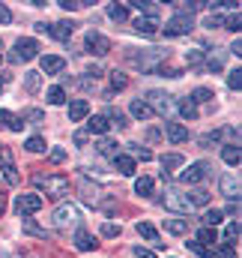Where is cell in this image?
Returning a JSON list of instances; mask_svg holds the SVG:
<instances>
[{"label": "cell", "instance_id": "obj_64", "mask_svg": "<svg viewBox=\"0 0 242 258\" xmlns=\"http://www.w3.org/2000/svg\"><path fill=\"white\" fill-rule=\"evenodd\" d=\"M0 60H3V54H0Z\"/></svg>", "mask_w": 242, "mask_h": 258}, {"label": "cell", "instance_id": "obj_55", "mask_svg": "<svg viewBox=\"0 0 242 258\" xmlns=\"http://www.w3.org/2000/svg\"><path fill=\"white\" fill-rule=\"evenodd\" d=\"M60 6L66 9V12H75V9H81L84 3H75V0H60Z\"/></svg>", "mask_w": 242, "mask_h": 258}, {"label": "cell", "instance_id": "obj_53", "mask_svg": "<svg viewBox=\"0 0 242 258\" xmlns=\"http://www.w3.org/2000/svg\"><path fill=\"white\" fill-rule=\"evenodd\" d=\"M200 69H206V72H218V69H221V60H218V57H212V54H209V57H206V60H203V66H200Z\"/></svg>", "mask_w": 242, "mask_h": 258}, {"label": "cell", "instance_id": "obj_19", "mask_svg": "<svg viewBox=\"0 0 242 258\" xmlns=\"http://www.w3.org/2000/svg\"><path fill=\"white\" fill-rule=\"evenodd\" d=\"M99 243H96V237L87 231V228H78L75 231V249H81V252H90V249H96Z\"/></svg>", "mask_w": 242, "mask_h": 258}, {"label": "cell", "instance_id": "obj_11", "mask_svg": "<svg viewBox=\"0 0 242 258\" xmlns=\"http://www.w3.org/2000/svg\"><path fill=\"white\" fill-rule=\"evenodd\" d=\"M0 171H3V177H6V183L9 186H18V171H15V162H12V150L9 147H0Z\"/></svg>", "mask_w": 242, "mask_h": 258}, {"label": "cell", "instance_id": "obj_28", "mask_svg": "<svg viewBox=\"0 0 242 258\" xmlns=\"http://www.w3.org/2000/svg\"><path fill=\"white\" fill-rule=\"evenodd\" d=\"M197 243H200V246H209V249H212V246L218 243V234H215V228H206V225H203V228L197 231Z\"/></svg>", "mask_w": 242, "mask_h": 258}, {"label": "cell", "instance_id": "obj_22", "mask_svg": "<svg viewBox=\"0 0 242 258\" xmlns=\"http://www.w3.org/2000/svg\"><path fill=\"white\" fill-rule=\"evenodd\" d=\"M96 150H99L102 156H108V159H117V156H120V144L111 141V138H102V141L96 144Z\"/></svg>", "mask_w": 242, "mask_h": 258}, {"label": "cell", "instance_id": "obj_10", "mask_svg": "<svg viewBox=\"0 0 242 258\" xmlns=\"http://www.w3.org/2000/svg\"><path fill=\"white\" fill-rule=\"evenodd\" d=\"M191 30H194V18L191 15H180V12L165 24V36H185Z\"/></svg>", "mask_w": 242, "mask_h": 258}, {"label": "cell", "instance_id": "obj_36", "mask_svg": "<svg viewBox=\"0 0 242 258\" xmlns=\"http://www.w3.org/2000/svg\"><path fill=\"white\" fill-rule=\"evenodd\" d=\"M165 228H168L171 234H185V231H188V222H185V219H165Z\"/></svg>", "mask_w": 242, "mask_h": 258}, {"label": "cell", "instance_id": "obj_14", "mask_svg": "<svg viewBox=\"0 0 242 258\" xmlns=\"http://www.w3.org/2000/svg\"><path fill=\"white\" fill-rule=\"evenodd\" d=\"M90 114V102L87 99H72L69 102V123H78Z\"/></svg>", "mask_w": 242, "mask_h": 258}, {"label": "cell", "instance_id": "obj_21", "mask_svg": "<svg viewBox=\"0 0 242 258\" xmlns=\"http://www.w3.org/2000/svg\"><path fill=\"white\" fill-rule=\"evenodd\" d=\"M182 162H185V159H182L180 153H168V156H162V180H168V174H171L174 168H180Z\"/></svg>", "mask_w": 242, "mask_h": 258}, {"label": "cell", "instance_id": "obj_27", "mask_svg": "<svg viewBox=\"0 0 242 258\" xmlns=\"http://www.w3.org/2000/svg\"><path fill=\"white\" fill-rule=\"evenodd\" d=\"M105 120H108V126H117V129H126L129 126V120H126V114H123L120 108H108V114H105Z\"/></svg>", "mask_w": 242, "mask_h": 258}, {"label": "cell", "instance_id": "obj_13", "mask_svg": "<svg viewBox=\"0 0 242 258\" xmlns=\"http://www.w3.org/2000/svg\"><path fill=\"white\" fill-rule=\"evenodd\" d=\"M81 198H84V204L99 207V204H102V186H99V183H90V180L84 177V180H81Z\"/></svg>", "mask_w": 242, "mask_h": 258}, {"label": "cell", "instance_id": "obj_52", "mask_svg": "<svg viewBox=\"0 0 242 258\" xmlns=\"http://www.w3.org/2000/svg\"><path fill=\"white\" fill-rule=\"evenodd\" d=\"M102 237H120V225L105 222V225H102Z\"/></svg>", "mask_w": 242, "mask_h": 258}, {"label": "cell", "instance_id": "obj_9", "mask_svg": "<svg viewBox=\"0 0 242 258\" xmlns=\"http://www.w3.org/2000/svg\"><path fill=\"white\" fill-rule=\"evenodd\" d=\"M36 210H42V195L27 192V195H18V198H15V213H18L21 219H27V216L36 213Z\"/></svg>", "mask_w": 242, "mask_h": 258}, {"label": "cell", "instance_id": "obj_38", "mask_svg": "<svg viewBox=\"0 0 242 258\" xmlns=\"http://www.w3.org/2000/svg\"><path fill=\"white\" fill-rule=\"evenodd\" d=\"M224 243H230V246L239 243V222H230V225L224 228Z\"/></svg>", "mask_w": 242, "mask_h": 258}, {"label": "cell", "instance_id": "obj_20", "mask_svg": "<svg viewBox=\"0 0 242 258\" xmlns=\"http://www.w3.org/2000/svg\"><path fill=\"white\" fill-rule=\"evenodd\" d=\"M165 135H168L171 144H182V141H188V129L182 126V123H165Z\"/></svg>", "mask_w": 242, "mask_h": 258}, {"label": "cell", "instance_id": "obj_26", "mask_svg": "<svg viewBox=\"0 0 242 258\" xmlns=\"http://www.w3.org/2000/svg\"><path fill=\"white\" fill-rule=\"evenodd\" d=\"M108 129L111 126H108V120H105L102 114H93V117L87 120V132H93V135H105Z\"/></svg>", "mask_w": 242, "mask_h": 258}, {"label": "cell", "instance_id": "obj_35", "mask_svg": "<svg viewBox=\"0 0 242 258\" xmlns=\"http://www.w3.org/2000/svg\"><path fill=\"white\" fill-rule=\"evenodd\" d=\"M108 18H114V21H126V18H129V6L111 3V6H108Z\"/></svg>", "mask_w": 242, "mask_h": 258}, {"label": "cell", "instance_id": "obj_63", "mask_svg": "<svg viewBox=\"0 0 242 258\" xmlns=\"http://www.w3.org/2000/svg\"><path fill=\"white\" fill-rule=\"evenodd\" d=\"M0 48H3V42H0Z\"/></svg>", "mask_w": 242, "mask_h": 258}, {"label": "cell", "instance_id": "obj_5", "mask_svg": "<svg viewBox=\"0 0 242 258\" xmlns=\"http://www.w3.org/2000/svg\"><path fill=\"white\" fill-rule=\"evenodd\" d=\"M144 102L150 105V111H153V114H162V117L174 111V96H171V93H165V90H150Z\"/></svg>", "mask_w": 242, "mask_h": 258}, {"label": "cell", "instance_id": "obj_56", "mask_svg": "<svg viewBox=\"0 0 242 258\" xmlns=\"http://www.w3.org/2000/svg\"><path fill=\"white\" fill-rule=\"evenodd\" d=\"M63 159H66V150L63 147H54L51 150V162H63Z\"/></svg>", "mask_w": 242, "mask_h": 258}, {"label": "cell", "instance_id": "obj_4", "mask_svg": "<svg viewBox=\"0 0 242 258\" xmlns=\"http://www.w3.org/2000/svg\"><path fill=\"white\" fill-rule=\"evenodd\" d=\"M54 225L57 228H78V222H81V213H78V207L75 204H69V201H63L57 204V210H54Z\"/></svg>", "mask_w": 242, "mask_h": 258}, {"label": "cell", "instance_id": "obj_62", "mask_svg": "<svg viewBox=\"0 0 242 258\" xmlns=\"http://www.w3.org/2000/svg\"><path fill=\"white\" fill-rule=\"evenodd\" d=\"M18 258H33V255H27V252H18Z\"/></svg>", "mask_w": 242, "mask_h": 258}, {"label": "cell", "instance_id": "obj_44", "mask_svg": "<svg viewBox=\"0 0 242 258\" xmlns=\"http://www.w3.org/2000/svg\"><path fill=\"white\" fill-rule=\"evenodd\" d=\"M221 216H224L221 210H206V213H203V225H206V228H215V225L221 222Z\"/></svg>", "mask_w": 242, "mask_h": 258}, {"label": "cell", "instance_id": "obj_17", "mask_svg": "<svg viewBox=\"0 0 242 258\" xmlns=\"http://www.w3.org/2000/svg\"><path fill=\"white\" fill-rule=\"evenodd\" d=\"M39 66H42V72H45V75H60L63 69H66V60L57 57V54H45V57L39 60Z\"/></svg>", "mask_w": 242, "mask_h": 258}, {"label": "cell", "instance_id": "obj_15", "mask_svg": "<svg viewBox=\"0 0 242 258\" xmlns=\"http://www.w3.org/2000/svg\"><path fill=\"white\" fill-rule=\"evenodd\" d=\"M138 234H141V237H144L147 243H153L156 249H165V246H168V243H162V237H159V231H156V228H153L150 222H138Z\"/></svg>", "mask_w": 242, "mask_h": 258}, {"label": "cell", "instance_id": "obj_31", "mask_svg": "<svg viewBox=\"0 0 242 258\" xmlns=\"http://www.w3.org/2000/svg\"><path fill=\"white\" fill-rule=\"evenodd\" d=\"M39 84H42V75H39V72H24V90H27V93H36Z\"/></svg>", "mask_w": 242, "mask_h": 258}, {"label": "cell", "instance_id": "obj_3", "mask_svg": "<svg viewBox=\"0 0 242 258\" xmlns=\"http://www.w3.org/2000/svg\"><path fill=\"white\" fill-rule=\"evenodd\" d=\"M162 204L168 207V210H177V213H191L194 210V204H191V198H188V192H182V189H165V195H162Z\"/></svg>", "mask_w": 242, "mask_h": 258}, {"label": "cell", "instance_id": "obj_7", "mask_svg": "<svg viewBox=\"0 0 242 258\" xmlns=\"http://www.w3.org/2000/svg\"><path fill=\"white\" fill-rule=\"evenodd\" d=\"M36 54H39L36 39H18L15 48H12V54H9V60H12V63H27V60H33Z\"/></svg>", "mask_w": 242, "mask_h": 258}, {"label": "cell", "instance_id": "obj_25", "mask_svg": "<svg viewBox=\"0 0 242 258\" xmlns=\"http://www.w3.org/2000/svg\"><path fill=\"white\" fill-rule=\"evenodd\" d=\"M114 168H117V171H120L123 177H132V174H135V159H132V156H117V159H114Z\"/></svg>", "mask_w": 242, "mask_h": 258}, {"label": "cell", "instance_id": "obj_40", "mask_svg": "<svg viewBox=\"0 0 242 258\" xmlns=\"http://www.w3.org/2000/svg\"><path fill=\"white\" fill-rule=\"evenodd\" d=\"M132 6H135V9H141V12H144V18H156V15H159V6H156V3H141V0H135Z\"/></svg>", "mask_w": 242, "mask_h": 258}, {"label": "cell", "instance_id": "obj_45", "mask_svg": "<svg viewBox=\"0 0 242 258\" xmlns=\"http://www.w3.org/2000/svg\"><path fill=\"white\" fill-rule=\"evenodd\" d=\"M188 198H191V204H194V207L209 204V192H206V189H194V192H188Z\"/></svg>", "mask_w": 242, "mask_h": 258}, {"label": "cell", "instance_id": "obj_43", "mask_svg": "<svg viewBox=\"0 0 242 258\" xmlns=\"http://www.w3.org/2000/svg\"><path fill=\"white\" fill-rule=\"evenodd\" d=\"M24 147H27L30 153H42V150H45V138H42V135H33V138H27Z\"/></svg>", "mask_w": 242, "mask_h": 258}, {"label": "cell", "instance_id": "obj_47", "mask_svg": "<svg viewBox=\"0 0 242 258\" xmlns=\"http://www.w3.org/2000/svg\"><path fill=\"white\" fill-rule=\"evenodd\" d=\"M227 87H230V90H242V69L239 66L227 75Z\"/></svg>", "mask_w": 242, "mask_h": 258}, {"label": "cell", "instance_id": "obj_37", "mask_svg": "<svg viewBox=\"0 0 242 258\" xmlns=\"http://www.w3.org/2000/svg\"><path fill=\"white\" fill-rule=\"evenodd\" d=\"M21 225H24V231H27V234H36V237H42V240H48V237H51V234H48L45 228H39V225H36L33 219H24Z\"/></svg>", "mask_w": 242, "mask_h": 258}, {"label": "cell", "instance_id": "obj_59", "mask_svg": "<svg viewBox=\"0 0 242 258\" xmlns=\"http://www.w3.org/2000/svg\"><path fill=\"white\" fill-rule=\"evenodd\" d=\"M230 54H236V57H242V39H239V36L233 39V45H230Z\"/></svg>", "mask_w": 242, "mask_h": 258}, {"label": "cell", "instance_id": "obj_60", "mask_svg": "<svg viewBox=\"0 0 242 258\" xmlns=\"http://www.w3.org/2000/svg\"><path fill=\"white\" fill-rule=\"evenodd\" d=\"M6 81H9V75H3V78H0V93H3V87H6Z\"/></svg>", "mask_w": 242, "mask_h": 258}, {"label": "cell", "instance_id": "obj_32", "mask_svg": "<svg viewBox=\"0 0 242 258\" xmlns=\"http://www.w3.org/2000/svg\"><path fill=\"white\" fill-rule=\"evenodd\" d=\"M188 99H191L194 105H197V102H212V99H215V93H212L209 87H197V90H194V93H191Z\"/></svg>", "mask_w": 242, "mask_h": 258}, {"label": "cell", "instance_id": "obj_24", "mask_svg": "<svg viewBox=\"0 0 242 258\" xmlns=\"http://www.w3.org/2000/svg\"><path fill=\"white\" fill-rule=\"evenodd\" d=\"M129 111H132V117H135V120H150V117H153V111H150V105H147L144 99H135Z\"/></svg>", "mask_w": 242, "mask_h": 258}, {"label": "cell", "instance_id": "obj_16", "mask_svg": "<svg viewBox=\"0 0 242 258\" xmlns=\"http://www.w3.org/2000/svg\"><path fill=\"white\" fill-rule=\"evenodd\" d=\"M218 186H221V195H224L227 201H239V180H236L233 174H224Z\"/></svg>", "mask_w": 242, "mask_h": 258}, {"label": "cell", "instance_id": "obj_18", "mask_svg": "<svg viewBox=\"0 0 242 258\" xmlns=\"http://www.w3.org/2000/svg\"><path fill=\"white\" fill-rule=\"evenodd\" d=\"M132 27H135V33H144V36H156L159 33V21L156 18H144V15H138Z\"/></svg>", "mask_w": 242, "mask_h": 258}, {"label": "cell", "instance_id": "obj_8", "mask_svg": "<svg viewBox=\"0 0 242 258\" xmlns=\"http://www.w3.org/2000/svg\"><path fill=\"white\" fill-rule=\"evenodd\" d=\"M209 162H194V165H188L185 171L180 174V183L182 186H194V183H203L206 177H209Z\"/></svg>", "mask_w": 242, "mask_h": 258}, {"label": "cell", "instance_id": "obj_57", "mask_svg": "<svg viewBox=\"0 0 242 258\" xmlns=\"http://www.w3.org/2000/svg\"><path fill=\"white\" fill-rule=\"evenodd\" d=\"M9 21H12V12H9L3 3H0V24H9Z\"/></svg>", "mask_w": 242, "mask_h": 258}, {"label": "cell", "instance_id": "obj_46", "mask_svg": "<svg viewBox=\"0 0 242 258\" xmlns=\"http://www.w3.org/2000/svg\"><path fill=\"white\" fill-rule=\"evenodd\" d=\"M126 84H129V78L114 69V72H111V90H126Z\"/></svg>", "mask_w": 242, "mask_h": 258}, {"label": "cell", "instance_id": "obj_61", "mask_svg": "<svg viewBox=\"0 0 242 258\" xmlns=\"http://www.w3.org/2000/svg\"><path fill=\"white\" fill-rule=\"evenodd\" d=\"M3 207H6V195L0 192V213H3Z\"/></svg>", "mask_w": 242, "mask_h": 258}, {"label": "cell", "instance_id": "obj_51", "mask_svg": "<svg viewBox=\"0 0 242 258\" xmlns=\"http://www.w3.org/2000/svg\"><path fill=\"white\" fill-rule=\"evenodd\" d=\"M185 246H191V252H197L200 258H212V249H206V246H200L197 240H191V243H185Z\"/></svg>", "mask_w": 242, "mask_h": 258}, {"label": "cell", "instance_id": "obj_54", "mask_svg": "<svg viewBox=\"0 0 242 258\" xmlns=\"http://www.w3.org/2000/svg\"><path fill=\"white\" fill-rule=\"evenodd\" d=\"M72 141H75V144H78V147H84V144H87V141H90V135H87V132H84V129H78V132H75V135H72Z\"/></svg>", "mask_w": 242, "mask_h": 258}, {"label": "cell", "instance_id": "obj_41", "mask_svg": "<svg viewBox=\"0 0 242 258\" xmlns=\"http://www.w3.org/2000/svg\"><path fill=\"white\" fill-rule=\"evenodd\" d=\"M48 102H51V105H63V102H66V90H63L60 84H54V87L48 90Z\"/></svg>", "mask_w": 242, "mask_h": 258}, {"label": "cell", "instance_id": "obj_23", "mask_svg": "<svg viewBox=\"0 0 242 258\" xmlns=\"http://www.w3.org/2000/svg\"><path fill=\"white\" fill-rule=\"evenodd\" d=\"M221 159H224L227 165H239L242 162L239 144H224V147H221Z\"/></svg>", "mask_w": 242, "mask_h": 258}, {"label": "cell", "instance_id": "obj_6", "mask_svg": "<svg viewBox=\"0 0 242 258\" xmlns=\"http://www.w3.org/2000/svg\"><path fill=\"white\" fill-rule=\"evenodd\" d=\"M33 27H36V33H48V36H54V39H60V42H69V36H72V30H75L72 21H54V24L39 21V24H33Z\"/></svg>", "mask_w": 242, "mask_h": 258}, {"label": "cell", "instance_id": "obj_48", "mask_svg": "<svg viewBox=\"0 0 242 258\" xmlns=\"http://www.w3.org/2000/svg\"><path fill=\"white\" fill-rule=\"evenodd\" d=\"M239 24H242L239 12H230V15H224V27H227V30H236V33H239Z\"/></svg>", "mask_w": 242, "mask_h": 258}, {"label": "cell", "instance_id": "obj_33", "mask_svg": "<svg viewBox=\"0 0 242 258\" xmlns=\"http://www.w3.org/2000/svg\"><path fill=\"white\" fill-rule=\"evenodd\" d=\"M21 120H27V123H33V126H39V123H45V111L30 108V111H24V114H21ZM27 123H24V126H27Z\"/></svg>", "mask_w": 242, "mask_h": 258}, {"label": "cell", "instance_id": "obj_34", "mask_svg": "<svg viewBox=\"0 0 242 258\" xmlns=\"http://www.w3.org/2000/svg\"><path fill=\"white\" fill-rule=\"evenodd\" d=\"M180 114L185 117V120H194V117H197V105H194L188 96H185V99L180 102Z\"/></svg>", "mask_w": 242, "mask_h": 258}, {"label": "cell", "instance_id": "obj_1", "mask_svg": "<svg viewBox=\"0 0 242 258\" xmlns=\"http://www.w3.org/2000/svg\"><path fill=\"white\" fill-rule=\"evenodd\" d=\"M129 60L138 66L141 72H156L159 66L168 60V48H147L141 54H129Z\"/></svg>", "mask_w": 242, "mask_h": 258}, {"label": "cell", "instance_id": "obj_42", "mask_svg": "<svg viewBox=\"0 0 242 258\" xmlns=\"http://www.w3.org/2000/svg\"><path fill=\"white\" fill-rule=\"evenodd\" d=\"M218 141H221V132H218V129H215V132H206V135L197 138L200 147H212V144H218Z\"/></svg>", "mask_w": 242, "mask_h": 258}, {"label": "cell", "instance_id": "obj_58", "mask_svg": "<svg viewBox=\"0 0 242 258\" xmlns=\"http://www.w3.org/2000/svg\"><path fill=\"white\" fill-rule=\"evenodd\" d=\"M132 255H135V258H156L150 249H144V246H135V252H132Z\"/></svg>", "mask_w": 242, "mask_h": 258}, {"label": "cell", "instance_id": "obj_39", "mask_svg": "<svg viewBox=\"0 0 242 258\" xmlns=\"http://www.w3.org/2000/svg\"><path fill=\"white\" fill-rule=\"evenodd\" d=\"M203 60H206V54H203L200 48H191V51H185V63H188V66H203Z\"/></svg>", "mask_w": 242, "mask_h": 258}, {"label": "cell", "instance_id": "obj_2", "mask_svg": "<svg viewBox=\"0 0 242 258\" xmlns=\"http://www.w3.org/2000/svg\"><path fill=\"white\" fill-rule=\"evenodd\" d=\"M36 186L48 195V198H63V195H69V177L66 174H45V177L39 174L36 177Z\"/></svg>", "mask_w": 242, "mask_h": 258}, {"label": "cell", "instance_id": "obj_30", "mask_svg": "<svg viewBox=\"0 0 242 258\" xmlns=\"http://www.w3.org/2000/svg\"><path fill=\"white\" fill-rule=\"evenodd\" d=\"M135 195L150 198V195H153V177H138V180H135Z\"/></svg>", "mask_w": 242, "mask_h": 258}, {"label": "cell", "instance_id": "obj_12", "mask_svg": "<svg viewBox=\"0 0 242 258\" xmlns=\"http://www.w3.org/2000/svg\"><path fill=\"white\" fill-rule=\"evenodd\" d=\"M84 42H87V48H90L93 54H99V57H105V54L111 51V39H108V36H102L99 30H90Z\"/></svg>", "mask_w": 242, "mask_h": 258}, {"label": "cell", "instance_id": "obj_49", "mask_svg": "<svg viewBox=\"0 0 242 258\" xmlns=\"http://www.w3.org/2000/svg\"><path fill=\"white\" fill-rule=\"evenodd\" d=\"M129 147H132L135 156H141V162H150V159H153V150H147V147H141V144H129Z\"/></svg>", "mask_w": 242, "mask_h": 258}, {"label": "cell", "instance_id": "obj_50", "mask_svg": "<svg viewBox=\"0 0 242 258\" xmlns=\"http://www.w3.org/2000/svg\"><path fill=\"white\" fill-rule=\"evenodd\" d=\"M218 258H236V249L224 240H218Z\"/></svg>", "mask_w": 242, "mask_h": 258}, {"label": "cell", "instance_id": "obj_29", "mask_svg": "<svg viewBox=\"0 0 242 258\" xmlns=\"http://www.w3.org/2000/svg\"><path fill=\"white\" fill-rule=\"evenodd\" d=\"M0 120L12 129V132H21V129H24V120H21L18 114H12V111H0Z\"/></svg>", "mask_w": 242, "mask_h": 258}]
</instances>
